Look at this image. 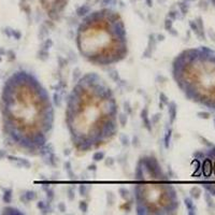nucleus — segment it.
Listing matches in <instances>:
<instances>
[{
  "mask_svg": "<svg viewBox=\"0 0 215 215\" xmlns=\"http://www.w3.org/2000/svg\"><path fill=\"white\" fill-rule=\"evenodd\" d=\"M0 114L8 145L39 156L53 131L55 112L50 94L33 73L17 70L6 80L0 95Z\"/></svg>",
  "mask_w": 215,
  "mask_h": 215,
  "instance_id": "1",
  "label": "nucleus"
},
{
  "mask_svg": "<svg viewBox=\"0 0 215 215\" xmlns=\"http://www.w3.org/2000/svg\"><path fill=\"white\" fill-rule=\"evenodd\" d=\"M118 104L112 88L96 72L83 74L67 97L65 121L79 154L99 149L118 133Z\"/></svg>",
  "mask_w": 215,
  "mask_h": 215,
  "instance_id": "2",
  "label": "nucleus"
},
{
  "mask_svg": "<svg viewBox=\"0 0 215 215\" xmlns=\"http://www.w3.org/2000/svg\"><path fill=\"white\" fill-rule=\"evenodd\" d=\"M75 43L80 55L94 66L118 63L129 52L124 20L118 12L109 8L83 17L76 30Z\"/></svg>",
  "mask_w": 215,
  "mask_h": 215,
  "instance_id": "3",
  "label": "nucleus"
},
{
  "mask_svg": "<svg viewBox=\"0 0 215 215\" xmlns=\"http://www.w3.org/2000/svg\"><path fill=\"white\" fill-rule=\"evenodd\" d=\"M176 86L192 102L215 111V51L208 47L185 49L172 60Z\"/></svg>",
  "mask_w": 215,
  "mask_h": 215,
  "instance_id": "4",
  "label": "nucleus"
},
{
  "mask_svg": "<svg viewBox=\"0 0 215 215\" xmlns=\"http://www.w3.org/2000/svg\"><path fill=\"white\" fill-rule=\"evenodd\" d=\"M133 200L138 215L178 213L181 204L178 192L155 156H141L137 162Z\"/></svg>",
  "mask_w": 215,
  "mask_h": 215,
  "instance_id": "5",
  "label": "nucleus"
},
{
  "mask_svg": "<svg viewBox=\"0 0 215 215\" xmlns=\"http://www.w3.org/2000/svg\"><path fill=\"white\" fill-rule=\"evenodd\" d=\"M192 176L198 179L200 185L215 197V145L198 151L192 158Z\"/></svg>",
  "mask_w": 215,
  "mask_h": 215,
  "instance_id": "6",
  "label": "nucleus"
},
{
  "mask_svg": "<svg viewBox=\"0 0 215 215\" xmlns=\"http://www.w3.org/2000/svg\"><path fill=\"white\" fill-rule=\"evenodd\" d=\"M40 4L52 20H58L67 8L69 0H39Z\"/></svg>",
  "mask_w": 215,
  "mask_h": 215,
  "instance_id": "7",
  "label": "nucleus"
},
{
  "mask_svg": "<svg viewBox=\"0 0 215 215\" xmlns=\"http://www.w3.org/2000/svg\"><path fill=\"white\" fill-rule=\"evenodd\" d=\"M156 44H157L156 36L154 33L149 35V41H147V47H146V50L143 52V57H144V58H149V57L152 56L153 52H154L156 49Z\"/></svg>",
  "mask_w": 215,
  "mask_h": 215,
  "instance_id": "8",
  "label": "nucleus"
},
{
  "mask_svg": "<svg viewBox=\"0 0 215 215\" xmlns=\"http://www.w3.org/2000/svg\"><path fill=\"white\" fill-rule=\"evenodd\" d=\"M141 121H142V124L144 126V128L149 131V133H152L153 130V126H152V123H151V119H149V109H147V106H144L141 111Z\"/></svg>",
  "mask_w": 215,
  "mask_h": 215,
  "instance_id": "9",
  "label": "nucleus"
},
{
  "mask_svg": "<svg viewBox=\"0 0 215 215\" xmlns=\"http://www.w3.org/2000/svg\"><path fill=\"white\" fill-rule=\"evenodd\" d=\"M167 106H168L169 122H170V124H173L176 118V104L174 101H169Z\"/></svg>",
  "mask_w": 215,
  "mask_h": 215,
  "instance_id": "10",
  "label": "nucleus"
},
{
  "mask_svg": "<svg viewBox=\"0 0 215 215\" xmlns=\"http://www.w3.org/2000/svg\"><path fill=\"white\" fill-rule=\"evenodd\" d=\"M43 158H47L49 160L47 161V165L52 166V167H56L57 164H58V158H57V156L55 155V153L52 152L50 154H47V156H44Z\"/></svg>",
  "mask_w": 215,
  "mask_h": 215,
  "instance_id": "11",
  "label": "nucleus"
},
{
  "mask_svg": "<svg viewBox=\"0 0 215 215\" xmlns=\"http://www.w3.org/2000/svg\"><path fill=\"white\" fill-rule=\"evenodd\" d=\"M104 158H106V153L103 152V151H98V149H96V151L94 152L93 160L95 162H99V161H101V160H103Z\"/></svg>",
  "mask_w": 215,
  "mask_h": 215,
  "instance_id": "12",
  "label": "nucleus"
},
{
  "mask_svg": "<svg viewBox=\"0 0 215 215\" xmlns=\"http://www.w3.org/2000/svg\"><path fill=\"white\" fill-rule=\"evenodd\" d=\"M171 135H172V129L171 128H168L166 129V133H165V146L166 149H169V145H170V141H171Z\"/></svg>",
  "mask_w": 215,
  "mask_h": 215,
  "instance_id": "13",
  "label": "nucleus"
},
{
  "mask_svg": "<svg viewBox=\"0 0 215 215\" xmlns=\"http://www.w3.org/2000/svg\"><path fill=\"white\" fill-rule=\"evenodd\" d=\"M90 189H92V187L88 185H80V187H79L80 195L82 196V197H87L88 194L90 192Z\"/></svg>",
  "mask_w": 215,
  "mask_h": 215,
  "instance_id": "14",
  "label": "nucleus"
},
{
  "mask_svg": "<svg viewBox=\"0 0 215 215\" xmlns=\"http://www.w3.org/2000/svg\"><path fill=\"white\" fill-rule=\"evenodd\" d=\"M118 192H119V196H121V198L123 200H125V201H129V196H130V192L129 190L126 187H121L118 189Z\"/></svg>",
  "mask_w": 215,
  "mask_h": 215,
  "instance_id": "15",
  "label": "nucleus"
},
{
  "mask_svg": "<svg viewBox=\"0 0 215 215\" xmlns=\"http://www.w3.org/2000/svg\"><path fill=\"white\" fill-rule=\"evenodd\" d=\"M118 125H121L122 127H125L126 124H127V121H128V115L126 114V113H118Z\"/></svg>",
  "mask_w": 215,
  "mask_h": 215,
  "instance_id": "16",
  "label": "nucleus"
},
{
  "mask_svg": "<svg viewBox=\"0 0 215 215\" xmlns=\"http://www.w3.org/2000/svg\"><path fill=\"white\" fill-rule=\"evenodd\" d=\"M49 56H50V54H49V51H47V50L40 49V51L38 52V58H39L40 60L45 61V60L49 58Z\"/></svg>",
  "mask_w": 215,
  "mask_h": 215,
  "instance_id": "17",
  "label": "nucleus"
},
{
  "mask_svg": "<svg viewBox=\"0 0 215 215\" xmlns=\"http://www.w3.org/2000/svg\"><path fill=\"white\" fill-rule=\"evenodd\" d=\"M165 28L168 32H170L171 35H173V36H176V32L174 31L173 27H172V22L170 20H168V18H167L165 22Z\"/></svg>",
  "mask_w": 215,
  "mask_h": 215,
  "instance_id": "18",
  "label": "nucleus"
},
{
  "mask_svg": "<svg viewBox=\"0 0 215 215\" xmlns=\"http://www.w3.org/2000/svg\"><path fill=\"white\" fill-rule=\"evenodd\" d=\"M24 198L26 199V201H32V200H36L37 199V194L36 192H27L26 194H24Z\"/></svg>",
  "mask_w": 215,
  "mask_h": 215,
  "instance_id": "19",
  "label": "nucleus"
},
{
  "mask_svg": "<svg viewBox=\"0 0 215 215\" xmlns=\"http://www.w3.org/2000/svg\"><path fill=\"white\" fill-rule=\"evenodd\" d=\"M61 102H63V96L59 95V92H55L54 93V104L57 106H60Z\"/></svg>",
  "mask_w": 215,
  "mask_h": 215,
  "instance_id": "20",
  "label": "nucleus"
},
{
  "mask_svg": "<svg viewBox=\"0 0 215 215\" xmlns=\"http://www.w3.org/2000/svg\"><path fill=\"white\" fill-rule=\"evenodd\" d=\"M79 209L82 213H86V212L88 211V202L85 201V200L80 201L79 202Z\"/></svg>",
  "mask_w": 215,
  "mask_h": 215,
  "instance_id": "21",
  "label": "nucleus"
},
{
  "mask_svg": "<svg viewBox=\"0 0 215 215\" xmlns=\"http://www.w3.org/2000/svg\"><path fill=\"white\" fill-rule=\"evenodd\" d=\"M124 111H125V113L127 115H131L133 114V106H131L129 101H125L124 102Z\"/></svg>",
  "mask_w": 215,
  "mask_h": 215,
  "instance_id": "22",
  "label": "nucleus"
},
{
  "mask_svg": "<svg viewBox=\"0 0 215 215\" xmlns=\"http://www.w3.org/2000/svg\"><path fill=\"white\" fill-rule=\"evenodd\" d=\"M160 118H161V114L160 113H156V114H154V115L152 116V118L151 119V123H152V126H155L157 125L159 123V121H160Z\"/></svg>",
  "mask_w": 215,
  "mask_h": 215,
  "instance_id": "23",
  "label": "nucleus"
},
{
  "mask_svg": "<svg viewBox=\"0 0 215 215\" xmlns=\"http://www.w3.org/2000/svg\"><path fill=\"white\" fill-rule=\"evenodd\" d=\"M52 47H53V41H52V39H47L42 43V47L41 49L49 51Z\"/></svg>",
  "mask_w": 215,
  "mask_h": 215,
  "instance_id": "24",
  "label": "nucleus"
},
{
  "mask_svg": "<svg viewBox=\"0 0 215 215\" xmlns=\"http://www.w3.org/2000/svg\"><path fill=\"white\" fill-rule=\"evenodd\" d=\"M119 139H121V142H122L123 146H128L130 144V140H129V138L126 135H121Z\"/></svg>",
  "mask_w": 215,
  "mask_h": 215,
  "instance_id": "25",
  "label": "nucleus"
},
{
  "mask_svg": "<svg viewBox=\"0 0 215 215\" xmlns=\"http://www.w3.org/2000/svg\"><path fill=\"white\" fill-rule=\"evenodd\" d=\"M110 76H111V79L116 83H118V81H121V78H119V75H118V72H117L116 70H112L111 73H110Z\"/></svg>",
  "mask_w": 215,
  "mask_h": 215,
  "instance_id": "26",
  "label": "nucleus"
},
{
  "mask_svg": "<svg viewBox=\"0 0 215 215\" xmlns=\"http://www.w3.org/2000/svg\"><path fill=\"white\" fill-rule=\"evenodd\" d=\"M159 100H160V101H159V102H161L162 104H164V106H167V104H168L169 103V98L167 96H166L165 94L162 93H160L159 94Z\"/></svg>",
  "mask_w": 215,
  "mask_h": 215,
  "instance_id": "27",
  "label": "nucleus"
},
{
  "mask_svg": "<svg viewBox=\"0 0 215 215\" xmlns=\"http://www.w3.org/2000/svg\"><path fill=\"white\" fill-rule=\"evenodd\" d=\"M54 197H55V192H54L53 189L49 188L47 190V202H50L54 199Z\"/></svg>",
  "mask_w": 215,
  "mask_h": 215,
  "instance_id": "28",
  "label": "nucleus"
},
{
  "mask_svg": "<svg viewBox=\"0 0 215 215\" xmlns=\"http://www.w3.org/2000/svg\"><path fill=\"white\" fill-rule=\"evenodd\" d=\"M82 76V73H81V70L79 69V68H75L74 69V71H73V81H74V83L78 81V80L80 79Z\"/></svg>",
  "mask_w": 215,
  "mask_h": 215,
  "instance_id": "29",
  "label": "nucleus"
},
{
  "mask_svg": "<svg viewBox=\"0 0 215 215\" xmlns=\"http://www.w3.org/2000/svg\"><path fill=\"white\" fill-rule=\"evenodd\" d=\"M67 196H68V199H69L70 201H72V200H74V198H75V195H74V188H72V187H69L68 188V190H67Z\"/></svg>",
  "mask_w": 215,
  "mask_h": 215,
  "instance_id": "30",
  "label": "nucleus"
},
{
  "mask_svg": "<svg viewBox=\"0 0 215 215\" xmlns=\"http://www.w3.org/2000/svg\"><path fill=\"white\" fill-rule=\"evenodd\" d=\"M114 164H115V160H114V158H112V157L104 158V165H106V167H112V166H114Z\"/></svg>",
  "mask_w": 215,
  "mask_h": 215,
  "instance_id": "31",
  "label": "nucleus"
},
{
  "mask_svg": "<svg viewBox=\"0 0 215 215\" xmlns=\"http://www.w3.org/2000/svg\"><path fill=\"white\" fill-rule=\"evenodd\" d=\"M106 197H108V203L110 202V205H112L113 203H114V200H115V196H114V194H113L112 192H108Z\"/></svg>",
  "mask_w": 215,
  "mask_h": 215,
  "instance_id": "32",
  "label": "nucleus"
},
{
  "mask_svg": "<svg viewBox=\"0 0 215 215\" xmlns=\"http://www.w3.org/2000/svg\"><path fill=\"white\" fill-rule=\"evenodd\" d=\"M58 63H59V68L61 69V68H63V67L67 65V60L65 59V58H63V57H58Z\"/></svg>",
  "mask_w": 215,
  "mask_h": 215,
  "instance_id": "33",
  "label": "nucleus"
},
{
  "mask_svg": "<svg viewBox=\"0 0 215 215\" xmlns=\"http://www.w3.org/2000/svg\"><path fill=\"white\" fill-rule=\"evenodd\" d=\"M131 142H133V147H139V145H140V141H139V138H138V137H137V136L133 137V141H131Z\"/></svg>",
  "mask_w": 215,
  "mask_h": 215,
  "instance_id": "34",
  "label": "nucleus"
},
{
  "mask_svg": "<svg viewBox=\"0 0 215 215\" xmlns=\"http://www.w3.org/2000/svg\"><path fill=\"white\" fill-rule=\"evenodd\" d=\"M57 208H58V210H59L60 212H66V210H67L66 204H65L63 202H59V203L57 204Z\"/></svg>",
  "mask_w": 215,
  "mask_h": 215,
  "instance_id": "35",
  "label": "nucleus"
},
{
  "mask_svg": "<svg viewBox=\"0 0 215 215\" xmlns=\"http://www.w3.org/2000/svg\"><path fill=\"white\" fill-rule=\"evenodd\" d=\"M63 166H65V170H66L67 172L70 171V170H72V166H71V162L70 161H66Z\"/></svg>",
  "mask_w": 215,
  "mask_h": 215,
  "instance_id": "36",
  "label": "nucleus"
},
{
  "mask_svg": "<svg viewBox=\"0 0 215 215\" xmlns=\"http://www.w3.org/2000/svg\"><path fill=\"white\" fill-rule=\"evenodd\" d=\"M87 170H88V171H96L97 170V166H96V164H92V165H90L88 166V168H87Z\"/></svg>",
  "mask_w": 215,
  "mask_h": 215,
  "instance_id": "37",
  "label": "nucleus"
},
{
  "mask_svg": "<svg viewBox=\"0 0 215 215\" xmlns=\"http://www.w3.org/2000/svg\"><path fill=\"white\" fill-rule=\"evenodd\" d=\"M156 39H157V42H158V41H164V40H165V36H164L162 33H159V35L156 36Z\"/></svg>",
  "mask_w": 215,
  "mask_h": 215,
  "instance_id": "38",
  "label": "nucleus"
},
{
  "mask_svg": "<svg viewBox=\"0 0 215 215\" xmlns=\"http://www.w3.org/2000/svg\"><path fill=\"white\" fill-rule=\"evenodd\" d=\"M70 153H71V152H70V149H65V152H63V154L68 156V155H69V154H70Z\"/></svg>",
  "mask_w": 215,
  "mask_h": 215,
  "instance_id": "39",
  "label": "nucleus"
},
{
  "mask_svg": "<svg viewBox=\"0 0 215 215\" xmlns=\"http://www.w3.org/2000/svg\"><path fill=\"white\" fill-rule=\"evenodd\" d=\"M210 1H211L212 4H214V6H215V0H210Z\"/></svg>",
  "mask_w": 215,
  "mask_h": 215,
  "instance_id": "40",
  "label": "nucleus"
}]
</instances>
